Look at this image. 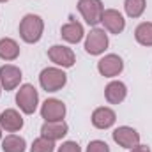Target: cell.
Wrapping results in <instances>:
<instances>
[{
    "mask_svg": "<svg viewBox=\"0 0 152 152\" xmlns=\"http://www.w3.org/2000/svg\"><path fill=\"white\" fill-rule=\"evenodd\" d=\"M20 37L27 44H36L41 41L44 32V21L39 14H25L20 21Z\"/></svg>",
    "mask_w": 152,
    "mask_h": 152,
    "instance_id": "obj_1",
    "label": "cell"
},
{
    "mask_svg": "<svg viewBox=\"0 0 152 152\" xmlns=\"http://www.w3.org/2000/svg\"><path fill=\"white\" fill-rule=\"evenodd\" d=\"M67 75L62 71V67H44L39 75V85L46 92H58L66 87Z\"/></svg>",
    "mask_w": 152,
    "mask_h": 152,
    "instance_id": "obj_2",
    "label": "cell"
},
{
    "mask_svg": "<svg viewBox=\"0 0 152 152\" xmlns=\"http://www.w3.org/2000/svg\"><path fill=\"white\" fill-rule=\"evenodd\" d=\"M16 104H18V108L25 115L36 113V110H37V106H39L37 88L34 85H30V83L20 85V88L16 92Z\"/></svg>",
    "mask_w": 152,
    "mask_h": 152,
    "instance_id": "obj_3",
    "label": "cell"
},
{
    "mask_svg": "<svg viewBox=\"0 0 152 152\" xmlns=\"http://www.w3.org/2000/svg\"><path fill=\"white\" fill-rule=\"evenodd\" d=\"M78 11L81 14V18L85 20L87 25L96 27L101 23L103 20V12H104V5L101 0H78Z\"/></svg>",
    "mask_w": 152,
    "mask_h": 152,
    "instance_id": "obj_4",
    "label": "cell"
},
{
    "mask_svg": "<svg viewBox=\"0 0 152 152\" xmlns=\"http://www.w3.org/2000/svg\"><path fill=\"white\" fill-rule=\"evenodd\" d=\"M108 44H110V41H108V34L104 32V28L96 27L85 37V51L88 55L97 57V55H103L108 50Z\"/></svg>",
    "mask_w": 152,
    "mask_h": 152,
    "instance_id": "obj_5",
    "label": "cell"
},
{
    "mask_svg": "<svg viewBox=\"0 0 152 152\" xmlns=\"http://www.w3.org/2000/svg\"><path fill=\"white\" fill-rule=\"evenodd\" d=\"M48 58L62 69H69L76 64V55L75 51L64 44H53L51 48H48Z\"/></svg>",
    "mask_w": 152,
    "mask_h": 152,
    "instance_id": "obj_6",
    "label": "cell"
},
{
    "mask_svg": "<svg viewBox=\"0 0 152 152\" xmlns=\"http://www.w3.org/2000/svg\"><path fill=\"white\" fill-rule=\"evenodd\" d=\"M66 104L64 101L57 99V97H50L41 104V117L44 118V122H57V120H64L66 117Z\"/></svg>",
    "mask_w": 152,
    "mask_h": 152,
    "instance_id": "obj_7",
    "label": "cell"
},
{
    "mask_svg": "<svg viewBox=\"0 0 152 152\" xmlns=\"http://www.w3.org/2000/svg\"><path fill=\"white\" fill-rule=\"evenodd\" d=\"M97 71L104 78H115L124 71V60L117 53H108L97 62Z\"/></svg>",
    "mask_w": 152,
    "mask_h": 152,
    "instance_id": "obj_8",
    "label": "cell"
},
{
    "mask_svg": "<svg viewBox=\"0 0 152 152\" xmlns=\"http://www.w3.org/2000/svg\"><path fill=\"white\" fill-rule=\"evenodd\" d=\"M112 138H113V142L118 145V147L129 149V151L140 143V133H138L136 129L129 127V126H120V127L113 129Z\"/></svg>",
    "mask_w": 152,
    "mask_h": 152,
    "instance_id": "obj_9",
    "label": "cell"
},
{
    "mask_svg": "<svg viewBox=\"0 0 152 152\" xmlns=\"http://www.w3.org/2000/svg\"><path fill=\"white\" fill-rule=\"evenodd\" d=\"M21 69L18 66H12V64H5L0 67V83H2V88L5 92L9 90H16L21 83Z\"/></svg>",
    "mask_w": 152,
    "mask_h": 152,
    "instance_id": "obj_10",
    "label": "cell"
},
{
    "mask_svg": "<svg viewBox=\"0 0 152 152\" xmlns=\"http://www.w3.org/2000/svg\"><path fill=\"white\" fill-rule=\"evenodd\" d=\"M101 23H103L104 30H108L110 34H117V36L122 34L126 28V20L117 9H104Z\"/></svg>",
    "mask_w": 152,
    "mask_h": 152,
    "instance_id": "obj_11",
    "label": "cell"
},
{
    "mask_svg": "<svg viewBox=\"0 0 152 152\" xmlns=\"http://www.w3.org/2000/svg\"><path fill=\"white\" fill-rule=\"evenodd\" d=\"M90 120H92V126L96 129H110L117 122V113L108 106H99L92 112Z\"/></svg>",
    "mask_w": 152,
    "mask_h": 152,
    "instance_id": "obj_12",
    "label": "cell"
},
{
    "mask_svg": "<svg viewBox=\"0 0 152 152\" xmlns=\"http://www.w3.org/2000/svg\"><path fill=\"white\" fill-rule=\"evenodd\" d=\"M23 124H25L23 117L14 108H7V110H4L0 113V127L4 131H7V133H18V131H21Z\"/></svg>",
    "mask_w": 152,
    "mask_h": 152,
    "instance_id": "obj_13",
    "label": "cell"
},
{
    "mask_svg": "<svg viewBox=\"0 0 152 152\" xmlns=\"http://www.w3.org/2000/svg\"><path fill=\"white\" fill-rule=\"evenodd\" d=\"M69 131V126L66 124V120H57V122H44L41 126V136L51 140V142H58L62 140Z\"/></svg>",
    "mask_w": 152,
    "mask_h": 152,
    "instance_id": "obj_14",
    "label": "cell"
},
{
    "mask_svg": "<svg viewBox=\"0 0 152 152\" xmlns=\"http://www.w3.org/2000/svg\"><path fill=\"white\" fill-rule=\"evenodd\" d=\"M104 97L110 104H120L126 97H127V87L126 83L113 80L104 87Z\"/></svg>",
    "mask_w": 152,
    "mask_h": 152,
    "instance_id": "obj_15",
    "label": "cell"
},
{
    "mask_svg": "<svg viewBox=\"0 0 152 152\" xmlns=\"http://www.w3.org/2000/svg\"><path fill=\"white\" fill-rule=\"evenodd\" d=\"M60 36H62V39H64L66 42H69V44H78V42L83 39V36H85L83 25H81L80 21H76V20H71V21H67L66 25H62Z\"/></svg>",
    "mask_w": 152,
    "mask_h": 152,
    "instance_id": "obj_16",
    "label": "cell"
},
{
    "mask_svg": "<svg viewBox=\"0 0 152 152\" xmlns=\"http://www.w3.org/2000/svg\"><path fill=\"white\" fill-rule=\"evenodd\" d=\"M20 57V44L11 37L0 39V58L5 62H12Z\"/></svg>",
    "mask_w": 152,
    "mask_h": 152,
    "instance_id": "obj_17",
    "label": "cell"
},
{
    "mask_svg": "<svg viewBox=\"0 0 152 152\" xmlns=\"http://www.w3.org/2000/svg\"><path fill=\"white\" fill-rule=\"evenodd\" d=\"M2 151L4 152H25L27 151V142H25L23 136L11 133L5 138H2Z\"/></svg>",
    "mask_w": 152,
    "mask_h": 152,
    "instance_id": "obj_18",
    "label": "cell"
},
{
    "mask_svg": "<svg viewBox=\"0 0 152 152\" xmlns=\"http://www.w3.org/2000/svg\"><path fill=\"white\" fill-rule=\"evenodd\" d=\"M134 39L138 44L142 46H152V21H142L136 28H134Z\"/></svg>",
    "mask_w": 152,
    "mask_h": 152,
    "instance_id": "obj_19",
    "label": "cell"
},
{
    "mask_svg": "<svg viewBox=\"0 0 152 152\" xmlns=\"http://www.w3.org/2000/svg\"><path fill=\"white\" fill-rule=\"evenodd\" d=\"M147 0H124V11L129 18H140L145 12Z\"/></svg>",
    "mask_w": 152,
    "mask_h": 152,
    "instance_id": "obj_20",
    "label": "cell"
},
{
    "mask_svg": "<svg viewBox=\"0 0 152 152\" xmlns=\"http://www.w3.org/2000/svg\"><path fill=\"white\" fill-rule=\"evenodd\" d=\"M30 152H55V142H51L44 136H39L32 142Z\"/></svg>",
    "mask_w": 152,
    "mask_h": 152,
    "instance_id": "obj_21",
    "label": "cell"
},
{
    "mask_svg": "<svg viewBox=\"0 0 152 152\" xmlns=\"http://www.w3.org/2000/svg\"><path fill=\"white\" fill-rule=\"evenodd\" d=\"M85 152H110V147L106 142L103 140H92L88 145H87V151Z\"/></svg>",
    "mask_w": 152,
    "mask_h": 152,
    "instance_id": "obj_22",
    "label": "cell"
},
{
    "mask_svg": "<svg viewBox=\"0 0 152 152\" xmlns=\"http://www.w3.org/2000/svg\"><path fill=\"white\" fill-rule=\"evenodd\" d=\"M57 152H81V149H80V145L76 143V142H64L60 147H58V151Z\"/></svg>",
    "mask_w": 152,
    "mask_h": 152,
    "instance_id": "obj_23",
    "label": "cell"
},
{
    "mask_svg": "<svg viewBox=\"0 0 152 152\" xmlns=\"http://www.w3.org/2000/svg\"><path fill=\"white\" fill-rule=\"evenodd\" d=\"M129 152H151V147H149V145H142V143H138L136 147H133Z\"/></svg>",
    "mask_w": 152,
    "mask_h": 152,
    "instance_id": "obj_24",
    "label": "cell"
},
{
    "mask_svg": "<svg viewBox=\"0 0 152 152\" xmlns=\"http://www.w3.org/2000/svg\"><path fill=\"white\" fill-rule=\"evenodd\" d=\"M2 131H4V129H2V127H0V142H2Z\"/></svg>",
    "mask_w": 152,
    "mask_h": 152,
    "instance_id": "obj_25",
    "label": "cell"
},
{
    "mask_svg": "<svg viewBox=\"0 0 152 152\" xmlns=\"http://www.w3.org/2000/svg\"><path fill=\"white\" fill-rule=\"evenodd\" d=\"M5 2H9V0H0V4H5Z\"/></svg>",
    "mask_w": 152,
    "mask_h": 152,
    "instance_id": "obj_26",
    "label": "cell"
},
{
    "mask_svg": "<svg viewBox=\"0 0 152 152\" xmlns=\"http://www.w3.org/2000/svg\"><path fill=\"white\" fill-rule=\"evenodd\" d=\"M0 94H2V83H0Z\"/></svg>",
    "mask_w": 152,
    "mask_h": 152,
    "instance_id": "obj_27",
    "label": "cell"
}]
</instances>
